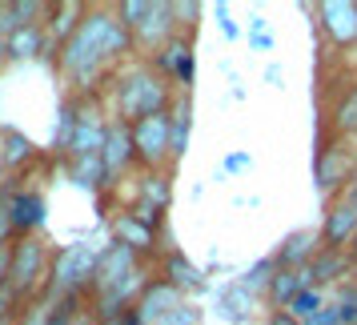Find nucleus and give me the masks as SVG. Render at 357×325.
Listing matches in <instances>:
<instances>
[{
  "instance_id": "nucleus-16",
  "label": "nucleus",
  "mask_w": 357,
  "mask_h": 325,
  "mask_svg": "<svg viewBox=\"0 0 357 325\" xmlns=\"http://www.w3.org/2000/svg\"><path fill=\"white\" fill-rule=\"evenodd\" d=\"M113 233H116V245H129L132 253H145V249H153V237H157V229H149L145 221H137L132 213H121V217H116Z\"/></svg>"
},
{
  "instance_id": "nucleus-33",
  "label": "nucleus",
  "mask_w": 357,
  "mask_h": 325,
  "mask_svg": "<svg viewBox=\"0 0 357 325\" xmlns=\"http://www.w3.org/2000/svg\"><path fill=\"white\" fill-rule=\"evenodd\" d=\"M337 313H341V325H357V293L345 289V297L337 301Z\"/></svg>"
},
{
  "instance_id": "nucleus-39",
  "label": "nucleus",
  "mask_w": 357,
  "mask_h": 325,
  "mask_svg": "<svg viewBox=\"0 0 357 325\" xmlns=\"http://www.w3.org/2000/svg\"><path fill=\"white\" fill-rule=\"evenodd\" d=\"M121 325H145V322H141L137 313H125V317H121Z\"/></svg>"
},
{
  "instance_id": "nucleus-38",
  "label": "nucleus",
  "mask_w": 357,
  "mask_h": 325,
  "mask_svg": "<svg viewBox=\"0 0 357 325\" xmlns=\"http://www.w3.org/2000/svg\"><path fill=\"white\" fill-rule=\"evenodd\" d=\"M4 173H8V169L0 165V205H4V189H8V181H4Z\"/></svg>"
},
{
  "instance_id": "nucleus-6",
  "label": "nucleus",
  "mask_w": 357,
  "mask_h": 325,
  "mask_svg": "<svg viewBox=\"0 0 357 325\" xmlns=\"http://www.w3.org/2000/svg\"><path fill=\"white\" fill-rule=\"evenodd\" d=\"M177 309H181V289H173L169 281H153V285L137 297L132 313H137L145 325H165Z\"/></svg>"
},
{
  "instance_id": "nucleus-22",
  "label": "nucleus",
  "mask_w": 357,
  "mask_h": 325,
  "mask_svg": "<svg viewBox=\"0 0 357 325\" xmlns=\"http://www.w3.org/2000/svg\"><path fill=\"white\" fill-rule=\"evenodd\" d=\"M49 29H52V40H56V45H65L68 36L77 33V29H81V20L77 17H84V8L81 4H56V8H49Z\"/></svg>"
},
{
  "instance_id": "nucleus-13",
  "label": "nucleus",
  "mask_w": 357,
  "mask_h": 325,
  "mask_svg": "<svg viewBox=\"0 0 357 325\" xmlns=\"http://www.w3.org/2000/svg\"><path fill=\"white\" fill-rule=\"evenodd\" d=\"M321 24H325V33L333 36L337 45H349V40L357 36V4L325 0L321 4Z\"/></svg>"
},
{
  "instance_id": "nucleus-29",
  "label": "nucleus",
  "mask_w": 357,
  "mask_h": 325,
  "mask_svg": "<svg viewBox=\"0 0 357 325\" xmlns=\"http://www.w3.org/2000/svg\"><path fill=\"white\" fill-rule=\"evenodd\" d=\"M149 13H153V4H141V0H129V4H121V8H116V17H121V24H125L129 33L141 29V20H145Z\"/></svg>"
},
{
  "instance_id": "nucleus-1",
  "label": "nucleus",
  "mask_w": 357,
  "mask_h": 325,
  "mask_svg": "<svg viewBox=\"0 0 357 325\" xmlns=\"http://www.w3.org/2000/svg\"><path fill=\"white\" fill-rule=\"evenodd\" d=\"M129 49H132V33L121 24V17L105 13V8H93V13H84L81 29L61 45V73L73 89L84 93V89H93V81L105 73L109 61H116Z\"/></svg>"
},
{
  "instance_id": "nucleus-27",
  "label": "nucleus",
  "mask_w": 357,
  "mask_h": 325,
  "mask_svg": "<svg viewBox=\"0 0 357 325\" xmlns=\"http://www.w3.org/2000/svg\"><path fill=\"white\" fill-rule=\"evenodd\" d=\"M77 105H65L61 109V125H56V137H52V145L61 149V153H68V145H73V133H77Z\"/></svg>"
},
{
  "instance_id": "nucleus-36",
  "label": "nucleus",
  "mask_w": 357,
  "mask_h": 325,
  "mask_svg": "<svg viewBox=\"0 0 357 325\" xmlns=\"http://www.w3.org/2000/svg\"><path fill=\"white\" fill-rule=\"evenodd\" d=\"M177 17H197V4H173Z\"/></svg>"
},
{
  "instance_id": "nucleus-17",
  "label": "nucleus",
  "mask_w": 357,
  "mask_h": 325,
  "mask_svg": "<svg viewBox=\"0 0 357 325\" xmlns=\"http://www.w3.org/2000/svg\"><path fill=\"white\" fill-rule=\"evenodd\" d=\"M36 145L17 129H0V165L4 169H20L24 161H33Z\"/></svg>"
},
{
  "instance_id": "nucleus-35",
  "label": "nucleus",
  "mask_w": 357,
  "mask_h": 325,
  "mask_svg": "<svg viewBox=\"0 0 357 325\" xmlns=\"http://www.w3.org/2000/svg\"><path fill=\"white\" fill-rule=\"evenodd\" d=\"M245 165H249V157L237 153V157H229V161H225V169H229V173H237V169H245Z\"/></svg>"
},
{
  "instance_id": "nucleus-30",
  "label": "nucleus",
  "mask_w": 357,
  "mask_h": 325,
  "mask_svg": "<svg viewBox=\"0 0 357 325\" xmlns=\"http://www.w3.org/2000/svg\"><path fill=\"white\" fill-rule=\"evenodd\" d=\"M141 193H145V201L153 205V209H165V205H169V181L165 177H149L145 185H141Z\"/></svg>"
},
{
  "instance_id": "nucleus-20",
  "label": "nucleus",
  "mask_w": 357,
  "mask_h": 325,
  "mask_svg": "<svg viewBox=\"0 0 357 325\" xmlns=\"http://www.w3.org/2000/svg\"><path fill=\"white\" fill-rule=\"evenodd\" d=\"M68 169H73V181L81 185V189H105L109 177H105V161H100V153L93 157H68Z\"/></svg>"
},
{
  "instance_id": "nucleus-25",
  "label": "nucleus",
  "mask_w": 357,
  "mask_h": 325,
  "mask_svg": "<svg viewBox=\"0 0 357 325\" xmlns=\"http://www.w3.org/2000/svg\"><path fill=\"white\" fill-rule=\"evenodd\" d=\"M273 277H277V257H265V261H257V265H253V269H249V273L237 281V285H241L245 293L269 289V285H273Z\"/></svg>"
},
{
  "instance_id": "nucleus-18",
  "label": "nucleus",
  "mask_w": 357,
  "mask_h": 325,
  "mask_svg": "<svg viewBox=\"0 0 357 325\" xmlns=\"http://www.w3.org/2000/svg\"><path fill=\"white\" fill-rule=\"evenodd\" d=\"M157 68H165V73L173 68L177 81L189 84L193 81V52H189V45H185V40H169V45L157 52Z\"/></svg>"
},
{
  "instance_id": "nucleus-7",
  "label": "nucleus",
  "mask_w": 357,
  "mask_h": 325,
  "mask_svg": "<svg viewBox=\"0 0 357 325\" xmlns=\"http://www.w3.org/2000/svg\"><path fill=\"white\" fill-rule=\"evenodd\" d=\"M132 269H137V253H132L129 245H109V249H100L97 273H93V289L109 293L113 285H121Z\"/></svg>"
},
{
  "instance_id": "nucleus-40",
  "label": "nucleus",
  "mask_w": 357,
  "mask_h": 325,
  "mask_svg": "<svg viewBox=\"0 0 357 325\" xmlns=\"http://www.w3.org/2000/svg\"><path fill=\"white\" fill-rule=\"evenodd\" d=\"M4 61H8V40L0 36V65H4Z\"/></svg>"
},
{
  "instance_id": "nucleus-34",
  "label": "nucleus",
  "mask_w": 357,
  "mask_h": 325,
  "mask_svg": "<svg viewBox=\"0 0 357 325\" xmlns=\"http://www.w3.org/2000/svg\"><path fill=\"white\" fill-rule=\"evenodd\" d=\"M165 325H197V309L181 305L177 313H173V317H169V322H165Z\"/></svg>"
},
{
  "instance_id": "nucleus-23",
  "label": "nucleus",
  "mask_w": 357,
  "mask_h": 325,
  "mask_svg": "<svg viewBox=\"0 0 357 325\" xmlns=\"http://www.w3.org/2000/svg\"><path fill=\"white\" fill-rule=\"evenodd\" d=\"M45 325H93L89 317H84V309H81V293L61 297L56 305H49V322Z\"/></svg>"
},
{
  "instance_id": "nucleus-28",
  "label": "nucleus",
  "mask_w": 357,
  "mask_h": 325,
  "mask_svg": "<svg viewBox=\"0 0 357 325\" xmlns=\"http://www.w3.org/2000/svg\"><path fill=\"white\" fill-rule=\"evenodd\" d=\"M189 145V100H181L173 113V157H181Z\"/></svg>"
},
{
  "instance_id": "nucleus-2",
  "label": "nucleus",
  "mask_w": 357,
  "mask_h": 325,
  "mask_svg": "<svg viewBox=\"0 0 357 325\" xmlns=\"http://www.w3.org/2000/svg\"><path fill=\"white\" fill-rule=\"evenodd\" d=\"M165 100H169L165 77L153 73V68H129L116 81V116L125 125H137V121H145L153 113H165Z\"/></svg>"
},
{
  "instance_id": "nucleus-37",
  "label": "nucleus",
  "mask_w": 357,
  "mask_h": 325,
  "mask_svg": "<svg viewBox=\"0 0 357 325\" xmlns=\"http://www.w3.org/2000/svg\"><path fill=\"white\" fill-rule=\"evenodd\" d=\"M269 325H297V322H293V313H273V322Z\"/></svg>"
},
{
  "instance_id": "nucleus-10",
  "label": "nucleus",
  "mask_w": 357,
  "mask_h": 325,
  "mask_svg": "<svg viewBox=\"0 0 357 325\" xmlns=\"http://www.w3.org/2000/svg\"><path fill=\"white\" fill-rule=\"evenodd\" d=\"M105 137H109V125L100 121L97 109H81L77 113V133H73V145H68V157H93L105 149Z\"/></svg>"
},
{
  "instance_id": "nucleus-3",
  "label": "nucleus",
  "mask_w": 357,
  "mask_h": 325,
  "mask_svg": "<svg viewBox=\"0 0 357 325\" xmlns=\"http://www.w3.org/2000/svg\"><path fill=\"white\" fill-rule=\"evenodd\" d=\"M49 273H52V261H49L45 241H40L36 233L20 237V241L13 245V273H8V293H13V301L33 297L40 285H49Z\"/></svg>"
},
{
  "instance_id": "nucleus-15",
  "label": "nucleus",
  "mask_w": 357,
  "mask_h": 325,
  "mask_svg": "<svg viewBox=\"0 0 357 325\" xmlns=\"http://www.w3.org/2000/svg\"><path fill=\"white\" fill-rule=\"evenodd\" d=\"M8 209H13V229L24 233V237L45 221V201L36 193H13L8 197Z\"/></svg>"
},
{
  "instance_id": "nucleus-9",
  "label": "nucleus",
  "mask_w": 357,
  "mask_h": 325,
  "mask_svg": "<svg viewBox=\"0 0 357 325\" xmlns=\"http://www.w3.org/2000/svg\"><path fill=\"white\" fill-rule=\"evenodd\" d=\"M177 13H173V4H153V13L141 20V29L132 33V45H141L149 52H161L169 40H173V29H177Z\"/></svg>"
},
{
  "instance_id": "nucleus-21",
  "label": "nucleus",
  "mask_w": 357,
  "mask_h": 325,
  "mask_svg": "<svg viewBox=\"0 0 357 325\" xmlns=\"http://www.w3.org/2000/svg\"><path fill=\"white\" fill-rule=\"evenodd\" d=\"M49 45V36H45V24H29V29H17V33L8 36V56H36V52Z\"/></svg>"
},
{
  "instance_id": "nucleus-26",
  "label": "nucleus",
  "mask_w": 357,
  "mask_h": 325,
  "mask_svg": "<svg viewBox=\"0 0 357 325\" xmlns=\"http://www.w3.org/2000/svg\"><path fill=\"white\" fill-rule=\"evenodd\" d=\"M313 281H333V273L345 269V253L341 249H325V257H313Z\"/></svg>"
},
{
  "instance_id": "nucleus-24",
  "label": "nucleus",
  "mask_w": 357,
  "mask_h": 325,
  "mask_svg": "<svg viewBox=\"0 0 357 325\" xmlns=\"http://www.w3.org/2000/svg\"><path fill=\"white\" fill-rule=\"evenodd\" d=\"M249 309H253V293H245L241 285H233V289L221 293V317L229 322H249Z\"/></svg>"
},
{
  "instance_id": "nucleus-32",
  "label": "nucleus",
  "mask_w": 357,
  "mask_h": 325,
  "mask_svg": "<svg viewBox=\"0 0 357 325\" xmlns=\"http://www.w3.org/2000/svg\"><path fill=\"white\" fill-rule=\"evenodd\" d=\"M337 129H341V133L357 129V97H349V100L337 109Z\"/></svg>"
},
{
  "instance_id": "nucleus-5",
  "label": "nucleus",
  "mask_w": 357,
  "mask_h": 325,
  "mask_svg": "<svg viewBox=\"0 0 357 325\" xmlns=\"http://www.w3.org/2000/svg\"><path fill=\"white\" fill-rule=\"evenodd\" d=\"M129 129H132V149L149 169H157L165 157H173V116L169 113H153L145 121L129 125Z\"/></svg>"
},
{
  "instance_id": "nucleus-31",
  "label": "nucleus",
  "mask_w": 357,
  "mask_h": 325,
  "mask_svg": "<svg viewBox=\"0 0 357 325\" xmlns=\"http://www.w3.org/2000/svg\"><path fill=\"white\" fill-rule=\"evenodd\" d=\"M289 313H293V317H305V322H309L313 313H321V293H317V289H305V293H301V297L289 305Z\"/></svg>"
},
{
  "instance_id": "nucleus-14",
  "label": "nucleus",
  "mask_w": 357,
  "mask_h": 325,
  "mask_svg": "<svg viewBox=\"0 0 357 325\" xmlns=\"http://www.w3.org/2000/svg\"><path fill=\"white\" fill-rule=\"evenodd\" d=\"M305 289H313V269H277V277H273V285H269V297H273V305H277V313L285 305H293L297 297Z\"/></svg>"
},
{
  "instance_id": "nucleus-11",
  "label": "nucleus",
  "mask_w": 357,
  "mask_h": 325,
  "mask_svg": "<svg viewBox=\"0 0 357 325\" xmlns=\"http://www.w3.org/2000/svg\"><path fill=\"white\" fill-rule=\"evenodd\" d=\"M321 237H325V249H345V241L357 237V197L354 193H345V201L325 217Z\"/></svg>"
},
{
  "instance_id": "nucleus-41",
  "label": "nucleus",
  "mask_w": 357,
  "mask_h": 325,
  "mask_svg": "<svg viewBox=\"0 0 357 325\" xmlns=\"http://www.w3.org/2000/svg\"><path fill=\"white\" fill-rule=\"evenodd\" d=\"M100 325H121V322H100Z\"/></svg>"
},
{
  "instance_id": "nucleus-8",
  "label": "nucleus",
  "mask_w": 357,
  "mask_h": 325,
  "mask_svg": "<svg viewBox=\"0 0 357 325\" xmlns=\"http://www.w3.org/2000/svg\"><path fill=\"white\" fill-rule=\"evenodd\" d=\"M132 157H137V149H132V129L125 125V121H113V125H109V137H105V149H100V161H105L109 185L129 169Z\"/></svg>"
},
{
  "instance_id": "nucleus-4",
  "label": "nucleus",
  "mask_w": 357,
  "mask_h": 325,
  "mask_svg": "<svg viewBox=\"0 0 357 325\" xmlns=\"http://www.w3.org/2000/svg\"><path fill=\"white\" fill-rule=\"evenodd\" d=\"M97 249L89 245H65L56 257H52V273H49V301H61V297H73L93 285V273H97Z\"/></svg>"
},
{
  "instance_id": "nucleus-12",
  "label": "nucleus",
  "mask_w": 357,
  "mask_h": 325,
  "mask_svg": "<svg viewBox=\"0 0 357 325\" xmlns=\"http://www.w3.org/2000/svg\"><path fill=\"white\" fill-rule=\"evenodd\" d=\"M317 245H321L317 229H301V233L285 237V245L277 249V269H305V265H313Z\"/></svg>"
},
{
  "instance_id": "nucleus-19",
  "label": "nucleus",
  "mask_w": 357,
  "mask_h": 325,
  "mask_svg": "<svg viewBox=\"0 0 357 325\" xmlns=\"http://www.w3.org/2000/svg\"><path fill=\"white\" fill-rule=\"evenodd\" d=\"M165 277H169L173 289H201L205 285L201 269H197L193 261H185V253H169L165 257Z\"/></svg>"
}]
</instances>
